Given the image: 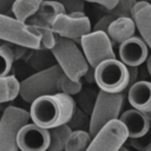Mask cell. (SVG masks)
<instances>
[{"mask_svg":"<svg viewBox=\"0 0 151 151\" xmlns=\"http://www.w3.org/2000/svg\"><path fill=\"white\" fill-rule=\"evenodd\" d=\"M76 103L73 98L65 93L42 96L31 103L29 118L42 129H52L67 124L72 117Z\"/></svg>","mask_w":151,"mask_h":151,"instance_id":"obj_1","label":"cell"},{"mask_svg":"<svg viewBox=\"0 0 151 151\" xmlns=\"http://www.w3.org/2000/svg\"><path fill=\"white\" fill-rule=\"evenodd\" d=\"M57 65L71 80H80L88 70V64L78 45L67 39L58 37L54 46L50 50Z\"/></svg>","mask_w":151,"mask_h":151,"instance_id":"obj_2","label":"cell"},{"mask_svg":"<svg viewBox=\"0 0 151 151\" xmlns=\"http://www.w3.org/2000/svg\"><path fill=\"white\" fill-rule=\"evenodd\" d=\"M63 73L57 64L46 70L38 71L19 83V96L26 103H32L39 97L58 93L57 83Z\"/></svg>","mask_w":151,"mask_h":151,"instance_id":"obj_3","label":"cell"},{"mask_svg":"<svg viewBox=\"0 0 151 151\" xmlns=\"http://www.w3.org/2000/svg\"><path fill=\"white\" fill-rule=\"evenodd\" d=\"M123 106V93H107L104 91H99L96 97L88 120V133L91 138L109 122L118 119L122 113Z\"/></svg>","mask_w":151,"mask_h":151,"instance_id":"obj_4","label":"cell"},{"mask_svg":"<svg viewBox=\"0 0 151 151\" xmlns=\"http://www.w3.org/2000/svg\"><path fill=\"white\" fill-rule=\"evenodd\" d=\"M94 81L100 91L123 93L129 87L127 66L117 59L104 60L94 68Z\"/></svg>","mask_w":151,"mask_h":151,"instance_id":"obj_5","label":"cell"},{"mask_svg":"<svg viewBox=\"0 0 151 151\" xmlns=\"http://www.w3.org/2000/svg\"><path fill=\"white\" fill-rule=\"evenodd\" d=\"M0 39L31 50L40 48V37L38 32L28 24L14 17L0 14Z\"/></svg>","mask_w":151,"mask_h":151,"instance_id":"obj_6","label":"cell"},{"mask_svg":"<svg viewBox=\"0 0 151 151\" xmlns=\"http://www.w3.org/2000/svg\"><path fill=\"white\" fill-rule=\"evenodd\" d=\"M28 111L9 105L0 119V151H19L17 137L19 130L29 123Z\"/></svg>","mask_w":151,"mask_h":151,"instance_id":"obj_7","label":"cell"},{"mask_svg":"<svg viewBox=\"0 0 151 151\" xmlns=\"http://www.w3.org/2000/svg\"><path fill=\"white\" fill-rule=\"evenodd\" d=\"M80 46L88 66L92 68H96L104 60L116 59L112 42L104 32L91 31L81 37Z\"/></svg>","mask_w":151,"mask_h":151,"instance_id":"obj_8","label":"cell"},{"mask_svg":"<svg viewBox=\"0 0 151 151\" xmlns=\"http://www.w3.org/2000/svg\"><path fill=\"white\" fill-rule=\"evenodd\" d=\"M127 138L124 124L119 119L111 120L92 137L86 151H119Z\"/></svg>","mask_w":151,"mask_h":151,"instance_id":"obj_9","label":"cell"},{"mask_svg":"<svg viewBox=\"0 0 151 151\" xmlns=\"http://www.w3.org/2000/svg\"><path fill=\"white\" fill-rule=\"evenodd\" d=\"M53 32L61 38H67L74 41L77 45L80 44L81 37L92 31L90 19L84 12H74L71 14H59L51 24Z\"/></svg>","mask_w":151,"mask_h":151,"instance_id":"obj_10","label":"cell"},{"mask_svg":"<svg viewBox=\"0 0 151 151\" xmlns=\"http://www.w3.org/2000/svg\"><path fill=\"white\" fill-rule=\"evenodd\" d=\"M17 143L20 151H47L50 145L48 130L34 123H27L19 130Z\"/></svg>","mask_w":151,"mask_h":151,"instance_id":"obj_11","label":"cell"},{"mask_svg":"<svg viewBox=\"0 0 151 151\" xmlns=\"http://www.w3.org/2000/svg\"><path fill=\"white\" fill-rule=\"evenodd\" d=\"M149 47L139 37H131L119 44V58L126 66L138 67L146 61L149 55Z\"/></svg>","mask_w":151,"mask_h":151,"instance_id":"obj_12","label":"cell"},{"mask_svg":"<svg viewBox=\"0 0 151 151\" xmlns=\"http://www.w3.org/2000/svg\"><path fill=\"white\" fill-rule=\"evenodd\" d=\"M118 119L126 127L129 138H142V137H144L149 132L150 126H151L150 117H147L143 112H140L138 110H134V109L126 110L125 112L120 113Z\"/></svg>","mask_w":151,"mask_h":151,"instance_id":"obj_13","label":"cell"},{"mask_svg":"<svg viewBox=\"0 0 151 151\" xmlns=\"http://www.w3.org/2000/svg\"><path fill=\"white\" fill-rule=\"evenodd\" d=\"M131 19L140 33L142 40L151 48V4L144 0L137 1L132 8Z\"/></svg>","mask_w":151,"mask_h":151,"instance_id":"obj_14","label":"cell"},{"mask_svg":"<svg viewBox=\"0 0 151 151\" xmlns=\"http://www.w3.org/2000/svg\"><path fill=\"white\" fill-rule=\"evenodd\" d=\"M127 99L134 110L151 116V83L146 80L136 81L129 87Z\"/></svg>","mask_w":151,"mask_h":151,"instance_id":"obj_15","label":"cell"},{"mask_svg":"<svg viewBox=\"0 0 151 151\" xmlns=\"http://www.w3.org/2000/svg\"><path fill=\"white\" fill-rule=\"evenodd\" d=\"M136 32L134 22L131 18H116L107 28V37L112 44H122L133 37Z\"/></svg>","mask_w":151,"mask_h":151,"instance_id":"obj_16","label":"cell"},{"mask_svg":"<svg viewBox=\"0 0 151 151\" xmlns=\"http://www.w3.org/2000/svg\"><path fill=\"white\" fill-rule=\"evenodd\" d=\"M24 59L31 67H33L37 71H42V70H46L54 65L53 64L54 58H53L51 51H48V50H31V48H28Z\"/></svg>","mask_w":151,"mask_h":151,"instance_id":"obj_17","label":"cell"},{"mask_svg":"<svg viewBox=\"0 0 151 151\" xmlns=\"http://www.w3.org/2000/svg\"><path fill=\"white\" fill-rule=\"evenodd\" d=\"M72 130L67 124H63L48 130L50 133V145L47 151H64L65 144L71 134Z\"/></svg>","mask_w":151,"mask_h":151,"instance_id":"obj_18","label":"cell"},{"mask_svg":"<svg viewBox=\"0 0 151 151\" xmlns=\"http://www.w3.org/2000/svg\"><path fill=\"white\" fill-rule=\"evenodd\" d=\"M63 13H65V9H64V7L58 1H54V0H44L40 4V6L38 7V9L34 13V15L37 18H39L40 20H42L44 22L51 25L52 21L59 14H63Z\"/></svg>","mask_w":151,"mask_h":151,"instance_id":"obj_19","label":"cell"},{"mask_svg":"<svg viewBox=\"0 0 151 151\" xmlns=\"http://www.w3.org/2000/svg\"><path fill=\"white\" fill-rule=\"evenodd\" d=\"M44 0H15L13 4V15L15 19L25 22L33 15Z\"/></svg>","mask_w":151,"mask_h":151,"instance_id":"obj_20","label":"cell"},{"mask_svg":"<svg viewBox=\"0 0 151 151\" xmlns=\"http://www.w3.org/2000/svg\"><path fill=\"white\" fill-rule=\"evenodd\" d=\"M91 139L88 131L73 130L65 144L64 151H86Z\"/></svg>","mask_w":151,"mask_h":151,"instance_id":"obj_21","label":"cell"},{"mask_svg":"<svg viewBox=\"0 0 151 151\" xmlns=\"http://www.w3.org/2000/svg\"><path fill=\"white\" fill-rule=\"evenodd\" d=\"M19 96V81L14 76L0 78V103H9Z\"/></svg>","mask_w":151,"mask_h":151,"instance_id":"obj_22","label":"cell"},{"mask_svg":"<svg viewBox=\"0 0 151 151\" xmlns=\"http://www.w3.org/2000/svg\"><path fill=\"white\" fill-rule=\"evenodd\" d=\"M57 90L58 93H65L68 96H74L78 94L81 91V81L80 80H71L64 73L59 77L58 83H57Z\"/></svg>","mask_w":151,"mask_h":151,"instance_id":"obj_23","label":"cell"},{"mask_svg":"<svg viewBox=\"0 0 151 151\" xmlns=\"http://www.w3.org/2000/svg\"><path fill=\"white\" fill-rule=\"evenodd\" d=\"M13 53L11 50V42H6L0 47V78L8 76L13 65Z\"/></svg>","mask_w":151,"mask_h":151,"instance_id":"obj_24","label":"cell"},{"mask_svg":"<svg viewBox=\"0 0 151 151\" xmlns=\"http://www.w3.org/2000/svg\"><path fill=\"white\" fill-rule=\"evenodd\" d=\"M137 0H118L117 5L107 11V14L113 15L114 18H131V12Z\"/></svg>","mask_w":151,"mask_h":151,"instance_id":"obj_25","label":"cell"},{"mask_svg":"<svg viewBox=\"0 0 151 151\" xmlns=\"http://www.w3.org/2000/svg\"><path fill=\"white\" fill-rule=\"evenodd\" d=\"M86 120H87V119H86V114H85L80 109H78V107L76 106L74 110H73L72 117H71V119L68 120L67 125L70 126V129H71L72 131H73V129H74V130H83L84 124L87 123Z\"/></svg>","mask_w":151,"mask_h":151,"instance_id":"obj_26","label":"cell"},{"mask_svg":"<svg viewBox=\"0 0 151 151\" xmlns=\"http://www.w3.org/2000/svg\"><path fill=\"white\" fill-rule=\"evenodd\" d=\"M58 1L65 9L66 14L74 12H84V1L83 0H54Z\"/></svg>","mask_w":151,"mask_h":151,"instance_id":"obj_27","label":"cell"},{"mask_svg":"<svg viewBox=\"0 0 151 151\" xmlns=\"http://www.w3.org/2000/svg\"><path fill=\"white\" fill-rule=\"evenodd\" d=\"M114 19H116V18H114L113 15H111V14L104 15V17H103L101 19H99L98 22L94 25L93 31H100V32L106 33V32H107V28H109V26H110V24H111Z\"/></svg>","mask_w":151,"mask_h":151,"instance_id":"obj_28","label":"cell"},{"mask_svg":"<svg viewBox=\"0 0 151 151\" xmlns=\"http://www.w3.org/2000/svg\"><path fill=\"white\" fill-rule=\"evenodd\" d=\"M15 0H0V14L7 15V17H14L13 15V4Z\"/></svg>","mask_w":151,"mask_h":151,"instance_id":"obj_29","label":"cell"},{"mask_svg":"<svg viewBox=\"0 0 151 151\" xmlns=\"http://www.w3.org/2000/svg\"><path fill=\"white\" fill-rule=\"evenodd\" d=\"M11 50H12V53H13V59L14 61L15 60H19L21 58L25 57V54L27 53L28 48L27 47H24V46H20V45H15V44H11Z\"/></svg>","mask_w":151,"mask_h":151,"instance_id":"obj_30","label":"cell"},{"mask_svg":"<svg viewBox=\"0 0 151 151\" xmlns=\"http://www.w3.org/2000/svg\"><path fill=\"white\" fill-rule=\"evenodd\" d=\"M83 1H87V2H92V4H97L101 7H104L106 11L112 9L116 5L118 0H83Z\"/></svg>","mask_w":151,"mask_h":151,"instance_id":"obj_31","label":"cell"},{"mask_svg":"<svg viewBox=\"0 0 151 151\" xmlns=\"http://www.w3.org/2000/svg\"><path fill=\"white\" fill-rule=\"evenodd\" d=\"M127 72H129V87L137 81L138 77V67L134 66H127Z\"/></svg>","mask_w":151,"mask_h":151,"instance_id":"obj_32","label":"cell"},{"mask_svg":"<svg viewBox=\"0 0 151 151\" xmlns=\"http://www.w3.org/2000/svg\"><path fill=\"white\" fill-rule=\"evenodd\" d=\"M131 139V145L137 150V151H144L146 145H143L142 142L138 140V138H130Z\"/></svg>","mask_w":151,"mask_h":151,"instance_id":"obj_33","label":"cell"},{"mask_svg":"<svg viewBox=\"0 0 151 151\" xmlns=\"http://www.w3.org/2000/svg\"><path fill=\"white\" fill-rule=\"evenodd\" d=\"M146 67H147V71H149L150 77H151V54L147 55V59H146Z\"/></svg>","mask_w":151,"mask_h":151,"instance_id":"obj_34","label":"cell"},{"mask_svg":"<svg viewBox=\"0 0 151 151\" xmlns=\"http://www.w3.org/2000/svg\"><path fill=\"white\" fill-rule=\"evenodd\" d=\"M144 151H151V142L146 145V147H145V150H144Z\"/></svg>","mask_w":151,"mask_h":151,"instance_id":"obj_35","label":"cell"},{"mask_svg":"<svg viewBox=\"0 0 151 151\" xmlns=\"http://www.w3.org/2000/svg\"><path fill=\"white\" fill-rule=\"evenodd\" d=\"M6 42H7V41H4V40H1V39H0V47H1L2 45H5Z\"/></svg>","mask_w":151,"mask_h":151,"instance_id":"obj_36","label":"cell"},{"mask_svg":"<svg viewBox=\"0 0 151 151\" xmlns=\"http://www.w3.org/2000/svg\"><path fill=\"white\" fill-rule=\"evenodd\" d=\"M119 151H129V150H127V149H126V147H124V146H123V147H122V149H120V150H119Z\"/></svg>","mask_w":151,"mask_h":151,"instance_id":"obj_37","label":"cell"},{"mask_svg":"<svg viewBox=\"0 0 151 151\" xmlns=\"http://www.w3.org/2000/svg\"><path fill=\"white\" fill-rule=\"evenodd\" d=\"M1 116H2V113H1V112H0V119H1Z\"/></svg>","mask_w":151,"mask_h":151,"instance_id":"obj_38","label":"cell"},{"mask_svg":"<svg viewBox=\"0 0 151 151\" xmlns=\"http://www.w3.org/2000/svg\"><path fill=\"white\" fill-rule=\"evenodd\" d=\"M150 123H151V119H150Z\"/></svg>","mask_w":151,"mask_h":151,"instance_id":"obj_39","label":"cell"}]
</instances>
